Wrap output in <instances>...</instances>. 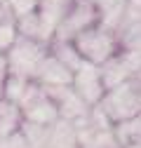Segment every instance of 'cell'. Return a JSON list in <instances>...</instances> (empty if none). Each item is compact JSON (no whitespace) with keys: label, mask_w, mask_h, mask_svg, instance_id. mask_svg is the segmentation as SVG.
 Masks as SVG:
<instances>
[{"label":"cell","mask_w":141,"mask_h":148,"mask_svg":"<svg viewBox=\"0 0 141 148\" xmlns=\"http://www.w3.org/2000/svg\"><path fill=\"white\" fill-rule=\"evenodd\" d=\"M97 106L111 120V125L136 118L139 115V78H132L108 92H103V97L99 99Z\"/></svg>","instance_id":"obj_1"},{"label":"cell","mask_w":141,"mask_h":148,"mask_svg":"<svg viewBox=\"0 0 141 148\" xmlns=\"http://www.w3.org/2000/svg\"><path fill=\"white\" fill-rule=\"evenodd\" d=\"M47 57V47L45 42L31 40V38H16L14 45L7 49L5 59H7V75H16L24 80H35L40 61Z\"/></svg>","instance_id":"obj_2"},{"label":"cell","mask_w":141,"mask_h":148,"mask_svg":"<svg viewBox=\"0 0 141 148\" xmlns=\"http://www.w3.org/2000/svg\"><path fill=\"white\" fill-rule=\"evenodd\" d=\"M70 42L78 49L82 61H90L94 66H101L108 57H113L118 52L115 35L111 31H106V28H87V31L78 33Z\"/></svg>","instance_id":"obj_3"},{"label":"cell","mask_w":141,"mask_h":148,"mask_svg":"<svg viewBox=\"0 0 141 148\" xmlns=\"http://www.w3.org/2000/svg\"><path fill=\"white\" fill-rule=\"evenodd\" d=\"M16 106H19L21 120H26V122L49 127L52 122L59 120L54 103H52L49 97L45 94L42 85H38L35 80H31V82L26 85V89H24V94H21V99H19Z\"/></svg>","instance_id":"obj_4"},{"label":"cell","mask_w":141,"mask_h":148,"mask_svg":"<svg viewBox=\"0 0 141 148\" xmlns=\"http://www.w3.org/2000/svg\"><path fill=\"white\" fill-rule=\"evenodd\" d=\"M103 92H108L132 78H139V52H115L99 66Z\"/></svg>","instance_id":"obj_5"},{"label":"cell","mask_w":141,"mask_h":148,"mask_svg":"<svg viewBox=\"0 0 141 148\" xmlns=\"http://www.w3.org/2000/svg\"><path fill=\"white\" fill-rule=\"evenodd\" d=\"M94 19H99V14H97V10H94V5H92V0H75V3H70L66 16L61 19V24H59L57 31H54L57 40L70 42L78 33L92 28V21H94Z\"/></svg>","instance_id":"obj_6"},{"label":"cell","mask_w":141,"mask_h":148,"mask_svg":"<svg viewBox=\"0 0 141 148\" xmlns=\"http://www.w3.org/2000/svg\"><path fill=\"white\" fill-rule=\"evenodd\" d=\"M73 92L87 103V106H97L99 99L103 97V85H101V75H99V66L82 61L78 71H73V80H70Z\"/></svg>","instance_id":"obj_7"},{"label":"cell","mask_w":141,"mask_h":148,"mask_svg":"<svg viewBox=\"0 0 141 148\" xmlns=\"http://www.w3.org/2000/svg\"><path fill=\"white\" fill-rule=\"evenodd\" d=\"M42 89H45V94L49 97V101L54 103L57 115L61 120L73 122V120L82 118L87 110H90V106L75 94L70 85H54V87H42Z\"/></svg>","instance_id":"obj_8"},{"label":"cell","mask_w":141,"mask_h":148,"mask_svg":"<svg viewBox=\"0 0 141 148\" xmlns=\"http://www.w3.org/2000/svg\"><path fill=\"white\" fill-rule=\"evenodd\" d=\"M73 80V73H70L61 61H57L52 54L40 61L38 73H35V82L42 85V87H54V85H70Z\"/></svg>","instance_id":"obj_9"},{"label":"cell","mask_w":141,"mask_h":148,"mask_svg":"<svg viewBox=\"0 0 141 148\" xmlns=\"http://www.w3.org/2000/svg\"><path fill=\"white\" fill-rule=\"evenodd\" d=\"M47 148H80L75 129L68 120H57L47 127Z\"/></svg>","instance_id":"obj_10"},{"label":"cell","mask_w":141,"mask_h":148,"mask_svg":"<svg viewBox=\"0 0 141 148\" xmlns=\"http://www.w3.org/2000/svg\"><path fill=\"white\" fill-rule=\"evenodd\" d=\"M19 38L16 31V16L7 3H0V52H7L14 40Z\"/></svg>","instance_id":"obj_11"},{"label":"cell","mask_w":141,"mask_h":148,"mask_svg":"<svg viewBox=\"0 0 141 148\" xmlns=\"http://www.w3.org/2000/svg\"><path fill=\"white\" fill-rule=\"evenodd\" d=\"M19 125H21V113H19V106L10 103L5 99H0V139H5L14 132H19Z\"/></svg>","instance_id":"obj_12"},{"label":"cell","mask_w":141,"mask_h":148,"mask_svg":"<svg viewBox=\"0 0 141 148\" xmlns=\"http://www.w3.org/2000/svg\"><path fill=\"white\" fill-rule=\"evenodd\" d=\"M139 125H141V122H139V115L113 125V136H115V141H118L120 148L132 146V143H139V134H141V127H139Z\"/></svg>","instance_id":"obj_13"},{"label":"cell","mask_w":141,"mask_h":148,"mask_svg":"<svg viewBox=\"0 0 141 148\" xmlns=\"http://www.w3.org/2000/svg\"><path fill=\"white\" fill-rule=\"evenodd\" d=\"M52 57H54L57 61H61L70 73L78 71L82 59H80V54L78 49L73 47V42H66V40H54V47H52Z\"/></svg>","instance_id":"obj_14"},{"label":"cell","mask_w":141,"mask_h":148,"mask_svg":"<svg viewBox=\"0 0 141 148\" xmlns=\"http://www.w3.org/2000/svg\"><path fill=\"white\" fill-rule=\"evenodd\" d=\"M19 132H21V136H24L26 148H47V127L21 120Z\"/></svg>","instance_id":"obj_15"},{"label":"cell","mask_w":141,"mask_h":148,"mask_svg":"<svg viewBox=\"0 0 141 148\" xmlns=\"http://www.w3.org/2000/svg\"><path fill=\"white\" fill-rule=\"evenodd\" d=\"M80 148H120L115 136H113V129H101V132H92L87 139H82L78 143Z\"/></svg>","instance_id":"obj_16"},{"label":"cell","mask_w":141,"mask_h":148,"mask_svg":"<svg viewBox=\"0 0 141 148\" xmlns=\"http://www.w3.org/2000/svg\"><path fill=\"white\" fill-rule=\"evenodd\" d=\"M31 80H24V78H16V75H7L5 78V85H3V99L10 101V103H19L24 89Z\"/></svg>","instance_id":"obj_17"},{"label":"cell","mask_w":141,"mask_h":148,"mask_svg":"<svg viewBox=\"0 0 141 148\" xmlns=\"http://www.w3.org/2000/svg\"><path fill=\"white\" fill-rule=\"evenodd\" d=\"M0 148H26L21 132H14V134H10L5 139H0Z\"/></svg>","instance_id":"obj_18"},{"label":"cell","mask_w":141,"mask_h":148,"mask_svg":"<svg viewBox=\"0 0 141 148\" xmlns=\"http://www.w3.org/2000/svg\"><path fill=\"white\" fill-rule=\"evenodd\" d=\"M5 78H7V59H5V54H0V99H3V85H5Z\"/></svg>","instance_id":"obj_19"},{"label":"cell","mask_w":141,"mask_h":148,"mask_svg":"<svg viewBox=\"0 0 141 148\" xmlns=\"http://www.w3.org/2000/svg\"><path fill=\"white\" fill-rule=\"evenodd\" d=\"M125 148H139V143H132V146H125Z\"/></svg>","instance_id":"obj_20"}]
</instances>
